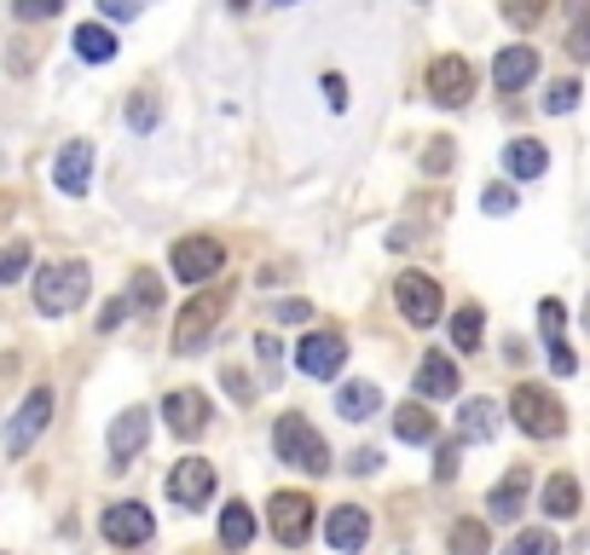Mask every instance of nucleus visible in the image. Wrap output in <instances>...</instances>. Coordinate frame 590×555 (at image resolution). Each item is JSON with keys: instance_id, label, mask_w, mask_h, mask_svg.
Wrapping results in <instances>:
<instances>
[{"instance_id": "24", "label": "nucleus", "mask_w": 590, "mask_h": 555, "mask_svg": "<svg viewBox=\"0 0 590 555\" xmlns=\"http://www.w3.org/2000/svg\"><path fill=\"white\" fill-rule=\"evenodd\" d=\"M394 434H400L405 446H428L441 428H434V417H428L423 406H400V411H394Z\"/></svg>"}, {"instance_id": "42", "label": "nucleus", "mask_w": 590, "mask_h": 555, "mask_svg": "<svg viewBox=\"0 0 590 555\" xmlns=\"http://www.w3.org/2000/svg\"><path fill=\"white\" fill-rule=\"evenodd\" d=\"M457 474V446H441V458H434V481H452Z\"/></svg>"}, {"instance_id": "38", "label": "nucleus", "mask_w": 590, "mask_h": 555, "mask_svg": "<svg viewBox=\"0 0 590 555\" xmlns=\"http://www.w3.org/2000/svg\"><path fill=\"white\" fill-rule=\"evenodd\" d=\"M480 209H486V214H509V209H516V191H509V186H493V191L480 197Z\"/></svg>"}, {"instance_id": "28", "label": "nucleus", "mask_w": 590, "mask_h": 555, "mask_svg": "<svg viewBox=\"0 0 590 555\" xmlns=\"http://www.w3.org/2000/svg\"><path fill=\"white\" fill-rule=\"evenodd\" d=\"M452 342H457V353L480 347V307H457L452 313Z\"/></svg>"}, {"instance_id": "4", "label": "nucleus", "mask_w": 590, "mask_h": 555, "mask_svg": "<svg viewBox=\"0 0 590 555\" xmlns=\"http://www.w3.org/2000/svg\"><path fill=\"white\" fill-rule=\"evenodd\" d=\"M220 313H226V290H203V295H192L186 307H179V318H174V353H197L203 342L215 336Z\"/></svg>"}, {"instance_id": "21", "label": "nucleus", "mask_w": 590, "mask_h": 555, "mask_svg": "<svg viewBox=\"0 0 590 555\" xmlns=\"http://www.w3.org/2000/svg\"><path fill=\"white\" fill-rule=\"evenodd\" d=\"M504 168L516 174V180H538V174L550 168V157H545V145H538V139H516L504 150Z\"/></svg>"}, {"instance_id": "45", "label": "nucleus", "mask_w": 590, "mask_h": 555, "mask_svg": "<svg viewBox=\"0 0 590 555\" xmlns=\"http://www.w3.org/2000/svg\"><path fill=\"white\" fill-rule=\"evenodd\" d=\"M122 318H127V295H122V301H111V307H105V313H99V331H116V324H122Z\"/></svg>"}, {"instance_id": "47", "label": "nucleus", "mask_w": 590, "mask_h": 555, "mask_svg": "<svg viewBox=\"0 0 590 555\" xmlns=\"http://www.w3.org/2000/svg\"><path fill=\"white\" fill-rule=\"evenodd\" d=\"M446 163H452V145H446V139H441V145H428V168H434V174H441Z\"/></svg>"}, {"instance_id": "33", "label": "nucleus", "mask_w": 590, "mask_h": 555, "mask_svg": "<svg viewBox=\"0 0 590 555\" xmlns=\"http://www.w3.org/2000/svg\"><path fill=\"white\" fill-rule=\"evenodd\" d=\"M59 12H64V0H12V18H23V23H41Z\"/></svg>"}, {"instance_id": "22", "label": "nucleus", "mask_w": 590, "mask_h": 555, "mask_svg": "<svg viewBox=\"0 0 590 555\" xmlns=\"http://www.w3.org/2000/svg\"><path fill=\"white\" fill-rule=\"evenodd\" d=\"M545 515H556V521L579 515V481H573V474H550V481H545Z\"/></svg>"}, {"instance_id": "43", "label": "nucleus", "mask_w": 590, "mask_h": 555, "mask_svg": "<svg viewBox=\"0 0 590 555\" xmlns=\"http://www.w3.org/2000/svg\"><path fill=\"white\" fill-rule=\"evenodd\" d=\"M348 469H353V474H376V469H382V451H353Z\"/></svg>"}, {"instance_id": "25", "label": "nucleus", "mask_w": 590, "mask_h": 555, "mask_svg": "<svg viewBox=\"0 0 590 555\" xmlns=\"http://www.w3.org/2000/svg\"><path fill=\"white\" fill-rule=\"evenodd\" d=\"M382 406V394H376V383H348L342 394H337V411L348 417V422H365L371 411Z\"/></svg>"}, {"instance_id": "19", "label": "nucleus", "mask_w": 590, "mask_h": 555, "mask_svg": "<svg viewBox=\"0 0 590 555\" xmlns=\"http://www.w3.org/2000/svg\"><path fill=\"white\" fill-rule=\"evenodd\" d=\"M324 538L337 544V549H359V544L371 538V515H365V510H353V503H342V510H330Z\"/></svg>"}, {"instance_id": "34", "label": "nucleus", "mask_w": 590, "mask_h": 555, "mask_svg": "<svg viewBox=\"0 0 590 555\" xmlns=\"http://www.w3.org/2000/svg\"><path fill=\"white\" fill-rule=\"evenodd\" d=\"M573 105H579V82H556V87L545 93V111H550V116H568Z\"/></svg>"}, {"instance_id": "44", "label": "nucleus", "mask_w": 590, "mask_h": 555, "mask_svg": "<svg viewBox=\"0 0 590 555\" xmlns=\"http://www.w3.org/2000/svg\"><path fill=\"white\" fill-rule=\"evenodd\" d=\"M324 98H330V111H348V87H342V75H324Z\"/></svg>"}, {"instance_id": "40", "label": "nucleus", "mask_w": 590, "mask_h": 555, "mask_svg": "<svg viewBox=\"0 0 590 555\" xmlns=\"http://www.w3.org/2000/svg\"><path fill=\"white\" fill-rule=\"evenodd\" d=\"M550 370L556 376H573V347L568 342H550Z\"/></svg>"}, {"instance_id": "7", "label": "nucleus", "mask_w": 590, "mask_h": 555, "mask_svg": "<svg viewBox=\"0 0 590 555\" xmlns=\"http://www.w3.org/2000/svg\"><path fill=\"white\" fill-rule=\"evenodd\" d=\"M168 498L174 510H203V503L215 498V463L209 458H186L168 469Z\"/></svg>"}, {"instance_id": "32", "label": "nucleus", "mask_w": 590, "mask_h": 555, "mask_svg": "<svg viewBox=\"0 0 590 555\" xmlns=\"http://www.w3.org/2000/svg\"><path fill=\"white\" fill-rule=\"evenodd\" d=\"M134 307H145V313H157V307H163V284H157V272H134Z\"/></svg>"}, {"instance_id": "8", "label": "nucleus", "mask_w": 590, "mask_h": 555, "mask_svg": "<svg viewBox=\"0 0 590 555\" xmlns=\"http://www.w3.org/2000/svg\"><path fill=\"white\" fill-rule=\"evenodd\" d=\"M394 301H400L405 324H417V331H428V324L441 318V284H434L428 272H405L394 284Z\"/></svg>"}, {"instance_id": "9", "label": "nucleus", "mask_w": 590, "mask_h": 555, "mask_svg": "<svg viewBox=\"0 0 590 555\" xmlns=\"http://www.w3.org/2000/svg\"><path fill=\"white\" fill-rule=\"evenodd\" d=\"M99 533H105L116 549H139V544H151V533H157V521H151L145 503H111L105 521H99Z\"/></svg>"}, {"instance_id": "2", "label": "nucleus", "mask_w": 590, "mask_h": 555, "mask_svg": "<svg viewBox=\"0 0 590 555\" xmlns=\"http://www.w3.org/2000/svg\"><path fill=\"white\" fill-rule=\"evenodd\" d=\"M272 451L284 458L290 469H301V474H324L330 469V446H324V434L307 417H278L272 422Z\"/></svg>"}, {"instance_id": "35", "label": "nucleus", "mask_w": 590, "mask_h": 555, "mask_svg": "<svg viewBox=\"0 0 590 555\" xmlns=\"http://www.w3.org/2000/svg\"><path fill=\"white\" fill-rule=\"evenodd\" d=\"M127 122H134V134H151V128H157V98L139 93L134 105H127Z\"/></svg>"}, {"instance_id": "48", "label": "nucleus", "mask_w": 590, "mask_h": 555, "mask_svg": "<svg viewBox=\"0 0 590 555\" xmlns=\"http://www.w3.org/2000/svg\"><path fill=\"white\" fill-rule=\"evenodd\" d=\"M220 376H226V388H232V399H249V394H255V388L244 383V376H238V370H220Z\"/></svg>"}, {"instance_id": "39", "label": "nucleus", "mask_w": 590, "mask_h": 555, "mask_svg": "<svg viewBox=\"0 0 590 555\" xmlns=\"http://www.w3.org/2000/svg\"><path fill=\"white\" fill-rule=\"evenodd\" d=\"M272 318H278V324H307V318H313V307H307V301H278Z\"/></svg>"}, {"instance_id": "36", "label": "nucleus", "mask_w": 590, "mask_h": 555, "mask_svg": "<svg viewBox=\"0 0 590 555\" xmlns=\"http://www.w3.org/2000/svg\"><path fill=\"white\" fill-rule=\"evenodd\" d=\"M561 318H568V313H561V301H556V295L538 301V324H545V342H561Z\"/></svg>"}, {"instance_id": "18", "label": "nucleus", "mask_w": 590, "mask_h": 555, "mask_svg": "<svg viewBox=\"0 0 590 555\" xmlns=\"http://www.w3.org/2000/svg\"><path fill=\"white\" fill-rule=\"evenodd\" d=\"M417 394H423V399H452V394H457V365H452V353H423V365H417Z\"/></svg>"}, {"instance_id": "30", "label": "nucleus", "mask_w": 590, "mask_h": 555, "mask_svg": "<svg viewBox=\"0 0 590 555\" xmlns=\"http://www.w3.org/2000/svg\"><path fill=\"white\" fill-rule=\"evenodd\" d=\"M30 272V243H7L0 249V284H18Z\"/></svg>"}, {"instance_id": "23", "label": "nucleus", "mask_w": 590, "mask_h": 555, "mask_svg": "<svg viewBox=\"0 0 590 555\" xmlns=\"http://www.w3.org/2000/svg\"><path fill=\"white\" fill-rule=\"evenodd\" d=\"M220 544H226V549H249V544H255L249 503H226V510H220Z\"/></svg>"}, {"instance_id": "37", "label": "nucleus", "mask_w": 590, "mask_h": 555, "mask_svg": "<svg viewBox=\"0 0 590 555\" xmlns=\"http://www.w3.org/2000/svg\"><path fill=\"white\" fill-rule=\"evenodd\" d=\"M568 53L573 59H590V7L573 12V35H568Z\"/></svg>"}, {"instance_id": "50", "label": "nucleus", "mask_w": 590, "mask_h": 555, "mask_svg": "<svg viewBox=\"0 0 590 555\" xmlns=\"http://www.w3.org/2000/svg\"><path fill=\"white\" fill-rule=\"evenodd\" d=\"M584 331H590V295H584Z\"/></svg>"}, {"instance_id": "26", "label": "nucleus", "mask_w": 590, "mask_h": 555, "mask_svg": "<svg viewBox=\"0 0 590 555\" xmlns=\"http://www.w3.org/2000/svg\"><path fill=\"white\" fill-rule=\"evenodd\" d=\"M457 422H464V440H498V411H493V399H469Z\"/></svg>"}, {"instance_id": "6", "label": "nucleus", "mask_w": 590, "mask_h": 555, "mask_svg": "<svg viewBox=\"0 0 590 555\" xmlns=\"http://www.w3.org/2000/svg\"><path fill=\"white\" fill-rule=\"evenodd\" d=\"M174 278H179V284H209V278L226 266V249H220V238H179L174 243Z\"/></svg>"}, {"instance_id": "1", "label": "nucleus", "mask_w": 590, "mask_h": 555, "mask_svg": "<svg viewBox=\"0 0 590 555\" xmlns=\"http://www.w3.org/2000/svg\"><path fill=\"white\" fill-rule=\"evenodd\" d=\"M87 290H93V278H87L82 261H53V266L35 272V307H41L46 318L75 313V307L87 301Z\"/></svg>"}, {"instance_id": "51", "label": "nucleus", "mask_w": 590, "mask_h": 555, "mask_svg": "<svg viewBox=\"0 0 590 555\" xmlns=\"http://www.w3.org/2000/svg\"><path fill=\"white\" fill-rule=\"evenodd\" d=\"M272 7H296V0H272Z\"/></svg>"}, {"instance_id": "13", "label": "nucleus", "mask_w": 590, "mask_h": 555, "mask_svg": "<svg viewBox=\"0 0 590 555\" xmlns=\"http://www.w3.org/2000/svg\"><path fill=\"white\" fill-rule=\"evenodd\" d=\"M428 93H434V105H464V98L475 93L469 59H434L428 64Z\"/></svg>"}, {"instance_id": "20", "label": "nucleus", "mask_w": 590, "mask_h": 555, "mask_svg": "<svg viewBox=\"0 0 590 555\" xmlns=\"http://www.w3.org/2000/svg\"><path fill=\"white\" fill-rule=\"evenodd\" d=\"M70 46H75V59H87V64H111L116 59V35L105 30V23H82Z\"/></svg>"}, {"instance_id": "46", "label": "nucleus", "mask_w": 590, "mask_h": 555, "mask_svg": "<svg viewBox=\"0 0 590 555\" xmlns=\"http://www.w3.org/2000/svg\"><path fill=\"white\" fill-rule=\"evenodd\" d=\"M99 7H105V18H134L139 0H99Z\"/></svg>"}, {"instance_id": "49", "label": "nucleus", "mask_w": 590, "mask_h": 555, "mask_svg": "<svg viewBox=\"0 0 590 555\" xmlns=\"http://www.w3.org/2000/svg\"><path fill=\"white\" fill-rule=\"evenodd\" d=\"M226 7H232V12H249V0H226Z\"/></svg>"}, {"instance_id": "16", "label": "nucleus", "mask_w": 590, "mask_h": 555, "mask_svg": "<svg viewBox=\"0 0 590 555\" xmlns=\"http://www.w3.org/2000/svg\"><path fill=\"white\" fill-rule=\"evenodd\" d=\"M527 492H532V474L516 463L504 474V481L493 486V498H486V510H493V521H516L521 510H527Z\"/></svg>"}, {"instance_id": "15", "label": "nucleus", "mask_w": 590, "mask_h": 555, "mask_svg": "<svg viewBox=\"0 0 590 555\" xmlns=\"http://www.w3.org/2000/svg\"><path fill=\"white\" fill-rule=\"evenodd\" d=\"M87 174H93V145H87V139H70V145L59 150V163H53V186H59L64 197H82V191H87Z\"/></svg>"}, {"instance_id": "3", "label": "nucleus", "mask_w": 590, "mask_h": 555, "mask_svg": "<svg viewBox=\"0 0 590 555\" xmlns=\"http://www.w3.org/2000/svg\"><path fill=\"white\" fill-rule=\"evenodd\" d=\"M509 417H516V428H521V434H532V440H556L561 428H568L561 399H550L545 388H532V383H521L516 394H509Z\"/></svg>"}, {"instance_id": "14", "label": "nucleus", "mask_w": 590, "mask_h": 555, "mask_svg": "<svg viewBox=\"0 0 590 555\" xmlns=\"http://www.w3.org/2000/svg\"><path fill=\"white\" fill-rule=\"evenodd\" d=\"M145 434H151V411L127 406L116 422H111V469H127V458L145 451Z\"/></svg>"}, {"instance_id": "31", "label": "nucleus", "mask_w": 590, "mask_h": 555, "mask_svg": "<svg viewBox=\"0 0 590 555\" xmlns=\"http://www.w3.org/2000/svg\"><path fill=\"white\" fill-rule=\"evenodd\" d=\"M545 7H550V0H504V18L516 23V30H532V23L545 18Z\"/></svg>"}, {"instance_id": "29", "label": "nucleus", "mask_w": 590, "mask_h": 555, "mask_svg": "<svg viewBox=\"0 0 590 555\" xmlns=\"http://www.w3.org/2000/svg\"><path fill=\"white\" fill-rule=\"evenodd\" d=\"M452 555H486V526L480 521H457L452 533H446Z\"/></svg>"}, {"instance_id": "11", "label": "nucleus", "mask_w": 590, "mask_h": 555, "mask_svg": "<svg viewBox=\"0 0 590 555\" xmlns=\"http://www.w3.org/2000/svg\"><path fill=\"white\" fill-rule=\"evenodd\" d=\"M267 521H272L278 544H307V533H313V498L278 492V498L267 503Z\"/></svg>"}, {"instance_id": "27", "label": "nucleus", "mask_w": 590, "mask_h": 555, "mask_svg": "<svg viewBox=\"0 0 590 555\" xmlns=\"http://www.w3.org/2000/svg\"><path fill=\"white\" fill-rule=\"evenodd\" d=\"M498 555H561V544L545 533V526H527V533H516V538H509Z\"/></svg>"}, {"instance_id": "17", "label": "nucleus", "mask_w": 590, "mask_h": 555, "mask_svg": "<svg viewBox=\"0 0 590 555\" xmlns=\"http://www.w3.org/2000/svg\"><path fill=\"white\" fill-rule=\"evenodd\" d=\"M532 75H538V53H532V46H504L498 64H493V82H498V93H516V87H527Z\"/></svg>"}, {"instance_id": "10", "label": "nucleus", "mask_w": 590, "mask_h": 555, "mask_svg": "<svg viewBox=\"0 0 590 555\" xmlns=\"http://www.w3.org/2000/svg\"><path fill=\"white\" fill-rule=\"evenodd\" d=\"M342 359H348V336H337V331H313V336H301V347H296V365L307 376H319V383H330V376L342 370Z\"/></svg>"}, {"instance_id": "12", "label": "nucleus", "mask_w": 590, "mask_h": 555, "mask_svg": "<svg viewBox=\"0 0 590 555\" xmlns=\"http://www.w3.org/2000/svg\"><path fill=\"white\" fill-rule=\"evenodd\" d=\"M163 422L174 428L179 440H197L203 428H209V399H203L197 388H174V394L163 399Z\"/></svg>"}, {"instance_id": "41", "label": "nucleus", "mask_w": 590, "mask_h": 555, "mask_svg": "<svg viewBox=\"0 0 590 555\" xmlns=\"http://www.w3.org/2000/svg\"><path fill=\"white\" fill-rule=\"evenodd\" d=\"M255 353H261V365H267V370H272L278 359H284V347H278V336H267V331L255 336Z\"/></svg>"}, {"instance_id": "5", "label": "nucleus", "mask_w": 590, "mask_h": 555, "mask_svg": "<svg viewBox=\"0 0 590 555\" xmlns=\"http://www.w3.org/2000/svg\"><path fill=\"white\" fill-rule=\"evenodd\" d=\"M46 422H53V388H30L18 417H12V428H7V458H23V451L46 434Z\"/></svg>"}]
</instances>
